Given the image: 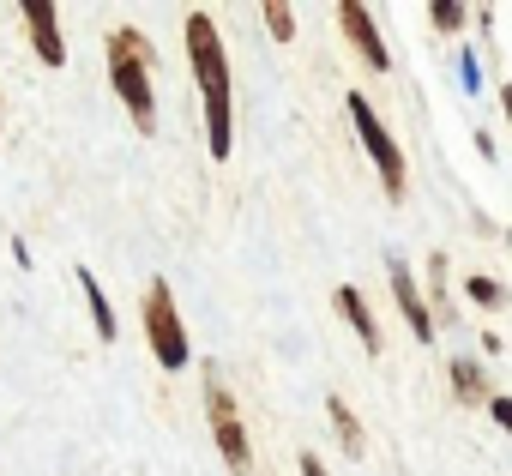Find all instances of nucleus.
Returning <instances> with one entry per match:
<instances>
[{
  "instance_id": "f257e3e1",
  "label": "nucleus",
  "mask_w": 512,
  "mask_h": 476,
  "mask_svg": "<svg viewBox=\"0 0 512 476\" xmlns=\"http://www.w3.org/2000/svg\"><path fill=\"white\" fill-rule=\"evenodd\" d=\"M187 61H193L199 97H205V145L223 163L229 145H235V121H229V55H223V37H217L211 13H187Z\"/></svg>"
},
{
  "instance_id": "f03ea898",
  "label": "nucleus",
  "mask_w": 512,
  "mask_h": 476,
  "mask_svg": "<svg viewBox=\"0 0 512 476\" xmlns=\"http://www.w3.org/2000/svg\"><path fill=\"white\" fill-rule=\"evenodd\" d=\"M109 79L115 97L127 103V115L139 121V133H157V97H151V49L139 31H115L109 37Z\"/></svg>"
},
{
  "instance_id": "7ed1b4c3",
  "label": "nucleus",
  "mask_w": 512,
  "mask_h": 476,
  "mask_svg": "<svg viewBox=\"0 0 512 476\" xmlns=\"http://www.w3.org/2000/svg\"><path fill=\"white\" fill-rule=\"evenodd\" d=\"M344 109H350V121H356L362 151L374 157V169H380V181H386V199H404V151H398V139L386 133V121L374 115V103H368L362 91H350Z\"/></svg>"
},
{
  "instance_id": "20e7f679",
  "label": "nucleus",
  "mask_w": 512,
  "mask_h": 476,
  "mask_svg": "<svg viewBox=\"0 0 512 476\" xmlns=\"http://www.w3.org/2000/svg\"><path fill=\"white\" fill-rule=\"evenodd\" d=\"M145 338H151L157 368L181 374V368L193 362V344H187V332H181V314H175V296H169V284H163V278L145 290Z\"/></svg>"
},
{
  "instance_id": "39448f33",
  "label": "nucleus",
  "mask_w": 512,
  "mask_h": 476,
  "mask_svg": "<svg viewBox=\"0 0 512 476\" xmlns=\"http://www.w3.org/2000/svg\"><path fill=\"white\" fill-rule=\"evenodd\" d=\"M205 404H211V434H217V452H223V464H229L235 476H247V470H253V446H247L241 410H235V398L223 392V380H217V374L205 380Z\"/></svg>"
},
{
  "instance_id": "423d86ee",
  "label": "nucleus",
  "mask_w": 512,
  "mask_h": 476,
  "mask_svg": "<svg viewBox=\"0 0 512 476\" xmlns=\"http://www.w3.org/2000/svg\"><path fill=\"white\" fill-rule=\"evenodd\" d=\"M338 25H344V37H350V49L374 67V73H386L392 67V55H386V37L374 31V13L368 7H356V0H344L338 7Z\"/></svg>"
},
{
  "instance_id": "0eeeda50",
  "label": "nucleus",
  "mask_w": 512,
  "mask_h": 476,
  "mask_svg": "<svg viewBox=\"0 0 512 476\" xmlns=\"http://www.w3.org/2000/svg\"><path fill=\"white\" fill-rule=\"evenodd\" d=\"M19 19L31 25V43H37V61H43V67H67V43H61V19H55V7H49V0H25V7H19Z\"/></svg>"
},
{
  "instance_id": "6e6552de",
  "label": "nucleus",
  "mask_w": 512,
  "mask_h": 476,
  "mask_svg": "<svg viewBox=\"0 0 512 476\" xmlns=\"http://www.w3.org/2000/svg\"><path fill=\"white\" fill-rule=\"evenodd\" d=\"M386 278H392V296H398V308H404V320H410V332L428 344L434 338V308L422 302V290H416V278H410V266L404 260H392L386 266Z\"/></svg>"
},
{
  "instance_id": "1a4fd4ad",
  "label": "nucleus",
  "mask_w": 512,
  "mask_h": 476,
  "mask_svg": "<svg viewBox=\"0 0 512 476\" xmlns=\"http://www.w3.org/2000/svg\"><path fill=\"white\" fill-rule=\"evenodd\" d=\"M338 314L350 320V332L362 338V350H368V356H380V326H374V314H368V302H362V290H356V284H338Z\"/></svg>"
},
{
  "instance_id": "9d476101",
  "label": "nucleus",
  "mask_w": 512,
  "mask_h": 476,
  "mask_svg": "<svg viewBox=\"0 0 512 476\" xmlns=\"http://www.w3.org/2000/svg\"><path fill=\"white\" fill-rule=\"evenodd\" d=\"M79 278V290H85V302H91V320H97V338L103 344H115V308H109V296H103V284H97V272H73Z\"/></svg>"
},
{
  "instance_id": "9b49d317",
  "label": "nucleus",
  "mask_w": 512,
  "mask_h": 476,
  "mask_svg": "<svg viewBox=\"0 0 512 476\" xmlns=\"http://www.w3.org/2000/svg\"><path fill=\"white\" fill-rule=\"evenodd\" d=\"M326 416H332V428H338V440H344V452H350V458H362V446H368V440H362V428H356V416H350V404H344V398H332V404H326Z\"/></svg>"
},
{
  "instance_id": "f8f14e48",
  "label": "nucleus",
  "mask_w": 512,
  "mask_h": 476,
  "mask_svg": "<svg viewBox=\"0 0 512 476\" xmlns=\"http://www.w3.org/2000/svg\"><path fill=\"white\" fill-rule=\"evenodd\" d=\"M452 392H458V404H482V368L476 362H452Z\"/></svg>"
},
{
  "instance_id": "ddd939ff",
  "label": "nucleus",
  "mask_w": 512,
  "mask_h": 476,
  "mask_svg": "<svg viewBox=\"0 0 512 476\" xmlns=\"http://www.w3.org/2000/svg\"><path fill=\"white\" fill-rule=\"evenodd\" d=\"M428 25H434V31H464V25H470V7H458V0H434V7H428Z\"/></svg>"
},
{
  "instance_id": "4468645a",
  "label": "nucleus",
  "mask_w": 512,
  "mask_h": 476,
  "mask_svg": "<svg viewBox=\"0 0 512 476\" xmlns=\"http://www.w3.org/2000/svg\"><path fill=\"white\" fill-rule=\"evenodd\" d=\"M266 25H272V37H278V43H290V37H296V13L284 7V0H266Z\"/></svg>"
},
{
  "instance_id": "2eb2a0df",
  "label": "nucleus",
  "mask_w": 512,
  "mask_h": 476,
  "mask_svg": "<svg viewBox=\"0 0 512 476\" xmlns=\"http://www.w3.org/2000/svg\"><path fill=\"white\" fill-rule=\"evenodd\" d=\"M464 290H470V302H482V308H506V290H500L494 278H470Z\"/></svg>"
},
{
  "instance_id": "dca6fc26",
  "label": "nucleus",
  "mask_w": 512,
  "mask_h": 476,
  "mask_svg": "<svg viewBox=\"0 0 512 476\" xmlns=\"http://www.w3.org/2000/svg\"><path fill=\"white\" fill-rule=\"evenodd\" d=\"M488 416H494V422L512 434V398H488Z\"/></svg>"
},
{
  "instance_id": "f3484780",
  "label": "nucleus",
  "mask_w": 512,
  "mask_h": 476,
  "mask_svg": "<svg viewBox=\"0 0 512 476\" xmlns=\"http://www.w3.org/2000/svg\"><path fill=\"white\" fill-rule=\"evenodd\" d=\"M458 73H464V91H476V85H482V79H476V55H470V49L458 55Z\"/></svg>"
},
{
  "instance_id": "a211bd4d",
  "label": "nucleus",
  "mask_w": 512,
  "mask_h": 476,
  "mask_svg": "<svg viewBox=\"0 0 512 476\" xmlns=\"http://www.w3.org/2000/svg\"><path fill=\"white\" fill-rule=\"evenodd\" d=\"M302 476H326V464H320L314 452H302Z\"/></svg>"
},
{
  "instance_id": "6ab92c4d",
  "label": "nucleus",
  "mask_w": 512,
  "mask_h": 476,
  "mask_svg": "<svg viewBox=\"0 0 512 476\" xmlns=\"http://www.w3.org/2000/svg\"><path fill=\"white\" fill-rule=\"evenodd\" d=\"M500 109H506V115H512V85H506V91H500Z\"/></svg>"
}]
</instances>
